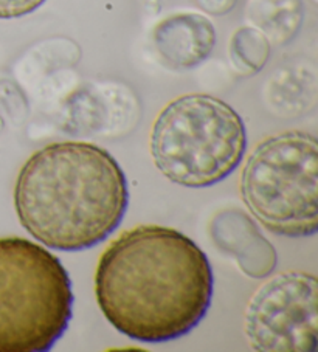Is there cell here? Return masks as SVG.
<instances>
[{
  "label": "cell",
  "instance_id": "obj_10",
  "mask_svg": "<svg viewBox=\"0 0 318 352\" xmlns=\"http://www.w3.org/2000/svg\"><path fill=\"white\" fill-rule=\"evenodd\" d=\"M271 56V42L255 27H242L230 42L231 63L241 74L253 75L262 70Z\"/></svg>",
  "mask_w": 318,
  "mask_h": 352
},
{
  "label": "cell",
  "instance_id": "obj_6",
  "mask_svg": "<svg viewBox=\"0 0 318 352\" xmlns=\"http://www.w3.org/2000/svg\"><path fill=\"white\" fill-rule=\"evenodd\" d=\"M317 278L303 272L273 276L250 298L244 331L261 352H314L318 344Z\"/></svg>",
  "mask_w": 318,
  "mask_h": 352
},
{
  "label": "cell",
  "instance_id": "obj_5",
  "mask_svg": "<svg viewBox=\"0 0 318 352\" xmlns=\"http://www.w3.org/2000/svg\"><path fill=\"white\" fill-rule=\"evenodd\" d=\"M244 204L262 227L287 238L318 230V142L303 131L261 142L244 165L240 180Z\"/></svg>",
  "mask_w": 318,
  "mask_h": 352
},
{
  "label": "cell",
  "instance_id": "obj_3",
  "mask_svg": "<svg viewBox=\"0 0 318 352\" xmlns=\"http://www.w3.org/2000/svg\"><path fill=\"white\" fill-rule=\"evenodd\" d=\"M149 148L154 165L173 184L213 186L241 165L247 148L246 124L216 96L183 95L154 121Z\"/></svg>",
  "mask_w": 318,
  "mask_h": 352
},
{
  "label": "cell",
  "instance_id": "obj_1",
  "mask_svg": "<svg viewBox=\"0 0 318 352\" xmlns=\"http://www.w3.org/2000/svg\"><path fill=\"white\" fill-rule=\"evenodd\" d=\"M95 294L118 332L142 343H165L187 336L205 318L213 270L188 236L162 226H138L101 254Z\"/></svg>",
  "mask_w": 318,
  "mask_h": 352
},
{
  "label": "cell",
  "instance_id": "obj_12",
  "mask_svg": "<svg viewBox=\"0 0 318 352\" xmlns=\"http://www.w3.org/2000/svg\"><path fill=\"white\" fill-rule=\"evenodd\" d=\"M200 7L211 14H227L235 8L236 0H199Z\"/></svg>",
  "mask_w": 318,
  "mask_h": 352
},
{
  "label": "cell",
  "instance_id": "obj_4",
  "mask_svg": "<svg viewBox=\"0 0 318 352\" xmlns=\"http://www.w3.org/2000/svg\"><path fill=\"white\" fill-rule=\"evenodd\" d=\"M73 314L70 275L47 248L0 238V352H45Z\"/></svg>",
  "mask_w": 318,
  "mask_h": 352
},
{
  "label": "cell",
  "instance_id": "obj_8",
  "mask_svg": "<svg viewBox=\"0 0 318 352\" xmlns=\"http://www.w3.org/2000/svg\"><path fill=\"white\" fill-rule=\"evenodd\" d=\"M218 247L233 254L244 273L252 278L271 275L277 265V252L258 227L240 210H225L211 223Z\"/></svg>",
  "mask_w": 318,
  "mask_h": 352
},
{
  "label": "cell",
  "instance_id": "obj_11",
  "mask_svg": "<svg viewBox=\"0 0 318 352\" xmlns=\"http://www.w3.org/2000/svg\"><path fill=\"white\" fill-rule=\"evenodd\" d=\"M45 0H0V19H16L38 10Z\"/></svg>",
  "mask_w": 318,
  "mask_h": 352
},
{
  "label": "cell",
  "instance_id": "obj_2",
  "mask_svg": "<svg viewBox=\"0 0 318 352\" xmlns=\"http://www.w3.org/2000/svg\"><path fill=\"white\" fill-rule=\"evenodd\" d=\"M129 190L118 162L96 144H47L22 166L14 206L22 227L54 250L101 244L120 227Z\"/></svg>",
  "mask_w": 318,
  "mask_h": 352
},
{
  "label": "cell",
  "instance_id": "obj_7",
  "mask_svg": "<svg viewBox=\"0 0 318 352\" xmlns=\"http://www.w3.org/2000/svg\"><path fill=\"white\" fill-rule=\"evenodd\" d=\"M158 54L176 70H189L210 56L216 44V30L208 17L177 13L167 17L152 33Z\"/></svg>",
  "mask_w": 318,
  "mask_h": 352
},
{
  "label": "cell",
  "instance_id": "obj_9",
  "mask_svg": "<svg viewBox=\"0 0 318 352\" xmlns=\"http://www.w3.org/2000/svg\"><path fill=\"white\" fill-rule=\"evenodd\" d=\"M247 17L255 28L277 45L295 38L303 23L301 0H250Z\"/></svg>",
  "mask_w": 318,
  "mask_h": 352
}]
</instances>
